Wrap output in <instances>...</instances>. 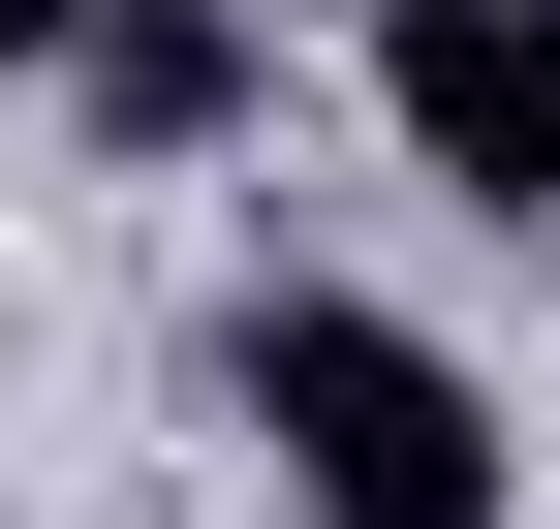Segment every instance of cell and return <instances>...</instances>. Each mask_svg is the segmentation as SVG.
I'll list each match as a JSON object with an SVG mask.
<instances>
[{
	"instance_id": "1",
	"label": "cell",
	"mask_w": 560,
	"mask_h": 529,
	"mask_svg": "<svg viewBox=\"0 0 560 529\" xmlns=\"http://www.w3.org/2000/svg\"><path fill=\"white\" fill-rule=\"evenodd\" d=\"M219 405L280 436V529H499V498H529L499 374H467V343H405V311H342V281H249Z\"/></svg>"
},
{
	"instance_id": "2",
	"label": "cell",
	"mask_w": 560,
	"mask_h": 529,
	"mask_svg": "<svg viewBox=\"0 0 560 529\" xmlns=\"http://www.w3.org/2000/svg\"><path fill=\"white\" fill-rule=\"evenodd\" d=\"M374 125H405V187L560 249V0H374Z\"/></svg>"
},
{
	"instance_id": "3",
	"label": "cell",
	"mask_w": 560,
	"mask_h": 529,
	"mask_svg": "<svg viewBox=\"0 0 560 529\" xmlns=\"http://www.w3.org/2000/svg\"><path fill=\"white\" fill-rule=\"evenodd\" d=\"M62 94H94V156H219V125H249V0H94Z\"/></svg>"
},
{
	"instance_id": "4",
	"label": "cell",
	"mask_w": 560,
	"mask_h": 529,
	"mask_svg": "<svg viewBox=\"0 0 560 529\" xmlns=\"http://www.w3.org/2000/svg\"><path fill=\"white\" fill-rule=\"evenodd\" d=\"M62 32H94V0H0V62H32V94H62Z\"/></svg>"
}]
</instances>
